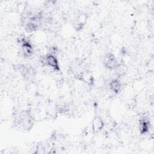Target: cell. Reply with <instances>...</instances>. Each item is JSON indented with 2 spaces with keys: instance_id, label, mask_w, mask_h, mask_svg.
Instances as JSON below:
<instances>
[{
  "instance_id": "cell-2",
  "label": "cell",
  "mask_w": 154,
  "mask_h": 154,
  "mask_svg": "<svg viewBox=\"0 0 154 154\" xmlns=\"http://www.w3.org/2000/svg\"><path fill=\"white\" fill-rule=\"evenodd\" d=\"M13 69L16 72L19 73L22 77L28 81H34L36 77V71L35 69L29 64L21 63L14 64Z\"/></svg>"
},
{
  "instance_id": "cell-4",
  "label": "cell",
  "mask_w": 154,
  "mask_h": 154,
  "mask_svg": "<svg viewBox=\"0 0 154 154\" xmlns=\"http://www.w3.org/2000/svg\"><path fill=\"white\" fill-rule=\"evenodd\" d=\"M40 62L43 66H48L52 71L60 72L61 70L59 61L56 55L47 53L46 55L40 57Z\"/></svg>"
},
{
  "instance_id": "cell-10",
  "label": "cell",
  "mask_w": 154,
  "mask_h": 154,
  "mask_svg": "<svg viewBox=\"0 0 154 154\" xmlns=\"http://www.w3.org/2000/svg\"><path fill=\"white\" fill-rule=\"evenodd\" d=\"M150 121L146 117H142L139 120L138 130L141 135H145L149 131Z\"/></svg>"
},
{
  "instance_id": "cell-3",
  "label": "cell",
  "mask_w": 154,
  "mask_h": 154,
  "mask_svg": "<svg viewBox=\"0 0 154 154\" xmlns=\"http://www.w3.org/2000/svg\"><path fill=\"white\" fill-rule=\"evenodd\" d=\"M17 42L20 47L21 54L25 58H31L34 55V49L33 44L25 36L19 37L17 38Z\"/></svg>"
},
{
  "instance_id": "cell-5",
  "label": "cell",
  "mask_w": 154,
  "mask_h": 154,
  "mask_svg": "<svg viewBox=\"0 0 154 154\" xmlns=\"http://www.w3.org/2000/svg\"><path fill=\"white\" fill-rule=\"evenodd\" d=\"M103 64L105 67L109 70H114L120 66L116 55L112 52H107L103 58Z\"/></svg>"
},
{
  "instance_id": "cell-8",
  "label": "cell",
  "mask_w": 154,
  "mask_h": 154,
  "mask_svg": "<svg viewBox=\"0 0 154 154\" xmlns=\"http://www.w3.org/2000/svg\"><path fill=\"white\" fill-rule=\"evenodd\" d=\"M109 90L115 94L119 93L122 88V84L118 78L112 79L108 83Z\"/></svg>"
},
{
  "instance_id": "cell-9",
  "label": "cell",
  "mask_w": 154,
  "mask_h": 154,
  "mask_svg": "<svg viewBox=\"0 0 154 154\" xmlns=\"http://www.w3.org/2000/svg\"><path fill=\"white\" fill-rule=\"evenodd\" d=\"M87 20V15L84 13H81L77 15L75 20V28L76 30L79 31L83 28Z\"/></svg>"
},
{
  "instance_id": "cell-1",
  "label": "cell",
  "mask_w": 154,
  "mask_h": 154,
  "mask_svg": "<svg viewBox=\"0 0 154 154\" xmlns=\"http://www.w3.org/2000/svg\"><path fill=\"white\" fill-rule=\"evenodd\" d=\"M16 122L23 129L29 131L34 123V118L30 110H23L16 117Z\"/></svg>"
},
{
  "instance_id": "cell-7",
  "label": "cell",
  "mask_w": 154,
  "mask_h": 154,
  "mask_svg": "<svg viewBox=\"0 0 154 154\" xmlns=\"http://www.w3.org/2000/svg\"><path fill=\"white\" fill-rule=\"evenodd\" d=\"M105 126V123L99 115H96L94 117L91 121V130L93 133H97L103 129Z\"/></svg>"
},
{
  "instance_id": "cell-6",
  "label": "cell",
  "mask_w": 154,
  "mask_h": 154,
  "mask_svg": "<svg viewBox=\"0 0 154 154\" xmlns=\"http://www.w3.org/2000/svg\"><path fill=\"white\" fill-rule=\"evenodd\" d=\"M74 76L76 79L82 82L89 87L93 86L94 84V78L92 72L88 69H85L74 75Z\"/></svg>"
}]
</instances>
